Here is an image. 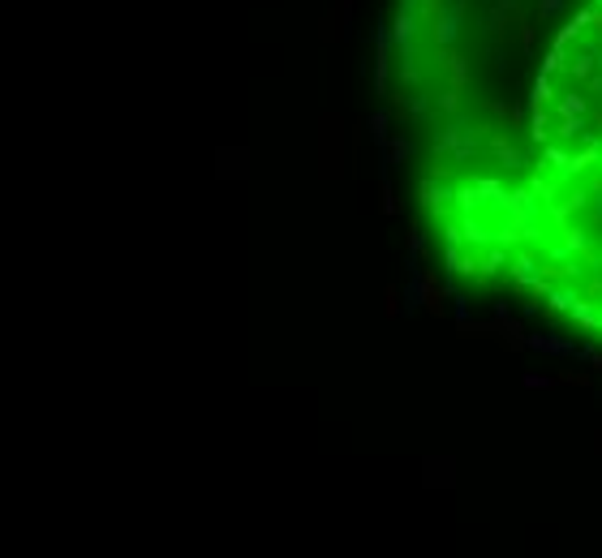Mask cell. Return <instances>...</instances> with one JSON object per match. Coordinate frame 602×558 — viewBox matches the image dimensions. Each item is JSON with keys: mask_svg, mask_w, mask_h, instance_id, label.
Masks as SVG:
<instances>
[{"mask_svg": "<svg viewBox=\"0 0 602 558\" xmlns=\"http://www.w3.org/2000/svg\"><path fill=\"white\" fill-rule=\"evenodd\" d=\"M560 65H564V47H555V52H551V56L542 61V73H555Z\"/></svg>", "mask_w": 602, "mask_h": 558, "instance_id": "8", "label": "cell"}, {"mask_svg": "<svg viewBox=\"0 0 602 558\" xmlns=\"http://www.w3.org/2000/svg\"><path fill=\"white\" fill-rule=\"evenodd\" d=\"M521 386H525V391H551V386H555V378H546V374H525V378H521Z\"/></svg>", "mask_w": 602, "mask_h": 558, "instance_id": "4", "label": "cell"}, {"mask_svg": "<svg viewBox=\"0 0 602 558\" xmlns=\"http://www.w3.org/2000/svg\"><path fill=\"white\" fill-rule=\"evenodd\" d=\"M456 318L469 322V301H465V297H456Z\"/></svg>", "mask_w": 602, "mask_h": 558, "instance_id": "14", "label": "cell"}, {"mask_svg": "<svg viewBox=\"0 0 602 558\" xmlns=\"http://www.w3.org/2000/svg\"><path fill=\"white\" fill-rule=\"evenodd\" d=\"M572 305H577V292H568V288L551 292V309H572Z\"/></svg>", "mask_w": 602, "mask_h": 558, "instance_id": "5", "label": "cell"}, {"mask_svg": "<svg viewBox=\"0 0 602 558\" xmlns=\"http://www.w3.org/2000/svg\"><path fill=\"white\" fill-rule=\"evenodd\" d=\"M598 5H602V0H598Z\"/></svg>", "mask_w": 602, "mask_h": 558, "instance_id": "16", "label": "cell"}, {"mask_svg": "<svg viewBox=\"0 0 602 558\" xmlns=\"http://www.w3.org/2000/svg\"><path fill=\"white\" fill-rule=\"evenodd\" d=\"M564 5H568V0H542V5H538V13H542V18H555Z\"/></svg>", "mask_w": 602, "mask_h": 558, "instance_id": "9", "label": "cell"}, {"mask_svg": "<svg viewBox=\"0 0 602 558\" xmlns=\"http://www.w3.org/2000/svg\"><path fill=\"white\" fill-rule=\"evenodd\" d=\"M495 150H499V159H504L508 167H525V155H521V150H512V146H504V142H499Z\"/></svg>", "mask_w": 602, "mask_h": 558, "instance_id": "6", "label": "cell"}, {"mask_svg": "<svg viewBox=\"0 0 602 558\" xmlns=\"http://www.w3.org/2000/svg\"><path fill=\"white\" fill-rule=\"evenodd\" d=\"M456 30H461V5H448L444 18H439V43H452Z\"/></svg>", "mask_w": 602, "mask_h": 558, "instance_id": "2", "label": "cell"}, {"mask_svg": "<svg viewBox=\"0 0 602 558\" xmlns=\"http://www.w3.org/2000/svg\"><path fill=\"white\" fill-rule=\"evenodd\" d=\"M516 279H521V284L542 288V271H538V262H533V258H516Z\"/></svg>", "mask_w": 602, "mask_h": 558, "instance_id": "3", "label": "cell"}, {"mask_svg": "<svg viewBox=\"0 0 602 558\" xmlns=\"http://www.w3.org/2000/svg\"><path fill=\"white\" fill-rule=\"evenodd\" d=\"M546 99H551V82H546V73H542V78L533 82V107H538V103H546Z\"/></svg>", "mask_w": 602, "mask_h": 558, "instance_id": "7", "label": "cell"}, {"mask_svg": "<svg viewBox=\"0 0 602 558\" xmlns=\"http://www.w3.org/2000/svg\"><path fill=\"white\" fill-rule=\"evenodd\" d=\"M525 344L533 352H546V357H572V352H581L572 340H564V335H525Z\"/></svg>", "mask_w": 602, "mask_h": 558, "instance_id": "1", "label": "cell"}, {"mask_svg": "<svg viewBox=\"0 0 602 558\" xmlns=\"http://www.w3.org/2000/svg\"><path fill=\"white\" fill-rule=\"evenodd\" d=\"M589 361H594V365H598V369H602V352H594V357H589Z\"/></svg>", "mask_w": 602, "mask_h": 558, "instance_id": "15", "label": "cell"}, {"mask_svg": "<svg viewBox=\"0 0 602 558\" xmlns=\"http://www.w3.org/2000/svg\"><path fill=\"white\" fill-rule=\"evenodd\" d=\"M581 129H585V121H581V117H568V121H564V129H560V133H564V138H577V133H581Z\"/></svg>", "mask_w": 602, "mask_h": 558, "instance_id": "11", "label": "cell"}, {"mask_svg": "<svg viewBox=\"0 0 602 558\" xmlns=\"http://www.w3.org/2000/svg\"><path fill=\"white\" fill-rule=\"evenodd\" d=\"M533 138H546V117L542 112H533Z\"/></svg>", "mask_w": 602, "mask_h": 558, "instance_id": "13", "label": "cell"}, {"mask_svg": "<svg viewBox=\"0 0 602 558\" xmlns=\"http://www.w3.org/2000/svg\"><path fill=\"white\" fill-rule=\"evenodd\" d=\"M378 56H388V35H378ZM383 78H388V61H378V86H383Z\"/></svg>", "mask_w": 602, "mask_h": 558, "instance_id": "12", "label": "cell"}, {"mask_svg": "<svg viewBox=\"0 0 602 558\" xmlns=\"http://www.w3.org/2000/svg\"><path fill=\"white\" fill-rule=\"evenodd\" d=\"M560 112H568V117H581V112H585V103H581L577 95H568V99L560 103Z\"/></svg>", "mask_w": 602, "mask_h": 558, "instance_id": "10", "label": "cell"}]
</instances>
